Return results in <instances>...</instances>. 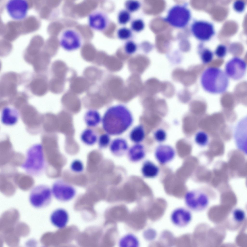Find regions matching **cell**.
<instances>
[{"label": "cell", "instance_id": "6da1fadb", "mask_svg": "<svg viewBox=\"0 0 247 247\" xmlns=\"http://www.w3.org/2000/svg\"><path fill=\"white\" fill-rule=\"evenodd\" d=\"M133 117L131 112L125 106L118 104L111 106L106 110L102 117V128L110 136L120 135L132 125Z\"/></svg>", "mask_w": 247, "mask_h": 247}, {"label": "cell", "instance_id": "7a4b0ae2", "mask_svg": "<svg viewBox=\"0 0 247 247\" xmlns=\"http://www.w3.org/2000/svg\"><path fill=\"white\" fill-rule=\"evenodd\" d=\"M200 82L206 92L213 94L223 93L227 90L229 83V78L220 68L210 67L202 73Z\"/></svg>", "mask_w": 247, "mask_h": 247}, {"label": "cell", "instance_id": "3957f363", "mask_svg": "<svg viewBox=\"0 0 247 247\" xmlns=\"http://www.w3.org/2000/svg\"><path fill=\"white\" fill-rule=\"evenodd\" d=\"M25 159L21 167L28 174L38 176L43 173L46 166V161L43 148L40 144L31 146L27 150Z\"/></svg>", "mask_w": 247, "mask_h": 247}, {"label": "cell", "instance_id": "277c9868", "mask_svg": "<svg viewBox=\"0 0 247 247\" xmlns=\"http://www.w3.org/2000/svg\"><path fill=\"white\" fill-rule=\"evenodd\" d=\"M58 39L60 46L68 51L81 48L84 42L83 36L80 31L76 28L71 27L62 29L59 34Z\"/></svg>", "mask_w": 247, "mask_h": 247}, {"label": "cell", "instance_id": "5b68a950", "mask_svg": "<svg viewBox=\"0 0 247 247\" xmlns=\"http://www.w3.org/2000/svg\"><path fill=\"white\" fill-rule=\"evenodd\" d=\"M191 16L190 10L186 6L177 5L170 8L164 19L172 26L182 28L187 25Z\"/></svg>", "mask_w": 247, "mask_h": 247}, {"label": "cell", "instance_id": "8992f818", "mask_svg": "<svg viewBox=\"0 0 247 247\" xmlns=\"http://www.w3.org/2000/svg\"><path fill=\"white\" fill-rule=\"evenodd\" d=\"M184 202L191 211L200 212L206 209L210 202L209 197L205 193L198 190L188 191L185 195Z\"/></svg>", "mask_w": 247, "mask_h": 247}, {"label": "cell", "instance_id": "52a82bcc", "mask_svg": "<svg viewBox=\"0 0 247 247\" xmlns=\"http://www.w3.org/2000/svg\"><path fill=\"white\" fill-rule=\"evenodd\" d=\"M52 195L51 188L48 186L43 184L38 185L31 190L29 195V201L35 207H45L51 202Z\"/></svg>", "mask_w": 247, "mask_h": 247}, {"label": "cell", "instance_id": "ba28073f", "mask_svg": "<svg viewBox=\"0 0 247 247\" xmlns=\"http://www.w3.org/2000/svg\"><path fill=\"white\" fill-rule=\"evenodd\" d=\"M191 29L193 36L203 42L210 40L215 34L213 24L206 21L195 20L192 24Z\"/></svg>", "mask_w": 247, "mask_h": 247}, {"label": "cell", "instance_id": "9c48e42d", "mask_svg": "<svg viewBox=\"0 0 247 247\" xmlns=\"http://www.w3.org/2000/svg\"><path fill=\"white\" fill-rule=\"evenodd\" d=\"M53 195L57 200L62 202L70 201L75 196L76 189L73 185L62 180L55 181L51 188Z\"/></svg>", "mask_w": 247, "mask_h": 247}, {"label": "cell", "instance_id": "30bf717a", "mask_svg": "<svg viewBox=\"0 0 247 247\" xmlns=\"http://www.w3.org/2000/svg\"><path fill=\"white\" fill-rule=\"evenodd\" d=\"M247 68V63L244 60L238 57H234L226 62L225 72L228 78L238 80L245 76Z\"/></svg>", "mask_w": 247, "mask_h": 247}, {"label": "cell", "instance_id": "8fae6325", "mask_svg": "<svg viewBox=\"0 0 247 247\" xmlns=\"http://www.w3.org/2000/svg\"><path fill=\"white\" fill-rule=\"evenodd\" d=\"M109 18L106 13L101 10H92L88 17V23L92 30L101 31L105 30L110 23Z\"/></svg>", "mask_w": 247, "mask_h": 247}, {"label": "cell", "instance_id": "7c38bea8", "mask_svg": "<svg viewBox=\"0 0 247 247\" xmlns=\"http://www.w3.org/2000/svg\"><path fill=\"white\" fill-rule=\"evenodd\" d=\"M6 8L10 17L13 19L19 20L26 16L28 8V4L24 0H10L6 5Z\"/></svg>", "mask_w": 247, "mask_h": 247}, {"label": "cell", "instance_id": "4fadbf2b", "mask_svg": "<svg viewBox=\"0 0 247 247\" xmlns=\"http://www.w3.org/2000/svg\"><path fill=\"white\" fill-rule=\"evenodd\" d=\"M192 218L191 211L188 208L179 207L173 210L170 215V219L172 224L179 228H184L187 226L191 222Z\"/></svg>", "mask_w": 247, "mask_h": 247}, {"label": "cell", "instance_id": "5bb4252c", "mask_svg": "<svg viewBox=\"0 0 247 247\" xmlns=\"http://www.w3.org/2000/svg\"><path fill=\"white\" fill-rule=\"evenodd\" d=\"M176 152L171 146L161 144L155 149L154 155L156 160L160 164L165 165L172 161L174 158Z\"/></svg>", "mask_w": 247, "mask_h": 247}, {"label": "cell", "instance_id": "9a60e30c", "mask_svg": "<svg viewBox=\"0 0 247 247\" xmlns=\"http://www.w3.org/2000/svg\"><path fill=\"white\" fill-rule=\"evenodd\" d=\"M247 118L239 122L234 133V138L237 147L245 153H247Z\"/></svg>", "mask_w": 247, "mask_h": 247}, {"label": "cell", "instance_id": "2e32d148", "mask_svg": "<svg viewBox=\"0 0 247 247\" xmlns=\"http://www.w3.org/2000/svg\"><path fill=\"white\" fill-rule=\"evenodd\" d=\"M69 218L68 214L67 211L61 208L54 211L50 216V220L52 223L59 228H62L66 226Z\"/></svg>", "mask_w": 247, "mask_h": 247}, {"label": "cell", "instance_id": "e0dca14e", "mask_svg": "<svg viewBox=\"0 0 247 247\" xmlns=\"http://www.w3.org/2000/svg\"><path fill=\"white\" fill-rule=\"evenodd\" d=\"M89 81L85 78L74 76L70 80V91L75 94H80L87 90L89 88Z\"/></svg>", "mask_w": 247, "mask_h": 247}, {"label": "cell", "instance_id": "ac0fdd59", "mask_svg": "<svg viewBox=\"0 0 247 247\" xmlns=\"http://www.w3.org/2000/svg\"><path fill=\"white\" fill-rule=\"evenodd\" d=\"M19 118L17 110L13 107L9 106L5 107L2 109L1 115L2 123L7 126H12L17 122Z\"/></svg>", "mask_w": 247, "mask_h": 247}, {"label": "cell", "instance_id": "d6986e66", "mask_svg": "<svg viewBox=\"0 0 247 247\" xmlns=\"http://www.w3.org/2000/svg\"><path fill=\"white\" fill-rule=\"evenodd\" d=\"M109 148L111 153L117 157L124 155L129 148L127 141L121 138H117L113 140L110 143Z\"/></svg>", "mask_w": 247, "mask_h": 247}, {"label": "cell", "instance_id": "ffe728a7", "mask_svg": "<svg viewBox=\"0 0 247 247\" xmlns=\"http://www.w3.org/2000/svg\"><path fill=\"white\" fill-rule=\"evenodd\" d=\"M192 76L189 70H185L180 68L174 69L172 74L173 80L180 82L185 87H188L191 84Z\"/></svg>", "mask_w": 247, "mask_h": 247}, {"label": "cell", "instance_id": "44dd1931", "mask_svg": "<svg viewBox=\"0 0 247 247\" xmlns=\"http://www.w3.org/2000/svg\"><path fill=\"white\" fill-rule=\"evenodd\" d=\"M146 155V151L143 145L135 144L129 148L127 156L129 160L134 163L139 162L143 159Z\"/></svg>", "mask_w": 247, "mask_h": 247}, {"label": "cell", "instance_id": "7402d4cb", "mask_svg": "<svg viewBox=\"0 0 247 247\" xmlns=\"http://www.w3.org/2000/svg\"><path fill=\"white\" fill-rule=\"evenodd\" d=\"M141 171L144 177L147 178H152L158 176L160 169L158 166L153 162L147 160L143 163Z\"/></svg>", "mask_w": 247, "mask_h": 247}, {"label": "cell", "instance_id": "603a6c76", "mask_svg": "<svg viewBox=\"0 0 247 247\" xmlns=\"http://www.w3.org/2000/svg\"><path fill=\"white\" fill-rule=\"evenodd\" d=\"M102 118L99 112L97 110L91 109L87 110L84 116V120L86 125L90 128L95 127L101 122Z\"/></svg>", "mask_w": 247, "mask_h": 247}, {"label": "cell", "instance_id": "cb8c5ba5", "mask_svg": "<svg viewBox=\"0 0 247 247\" xmlns=\"http://www.w3.org/2000/svg\"><path fill=\"white\" fill-rule=\"evenodd\" d=\"M52 70L54 77L65 81L68 69L66 64L61 61H57L54 63Z\"/></svg>", "mask_w": 247, "mask_h": 247}, {"label": "cell", "instance_id": "d4e9b609", "mask_svg": "<svg viewBox=\"0 0 247 247\" xmlns=\"http://www.w3.org/2000/svg\"><path fill=\"white\" fill-rule=\"evenodd\" d=\"M80 138L82 142L89 146L95 144L97 141L98 137L95 132L90 128L84 130L81 133Z\"/></svg>", "mask_w": 247, "mask_h": 247}, {"label": "cell", "instance_id": "484cf974", "mask_svg": "<svg viewBox=\"0 0 247 247\" xmlns=\"http://www.w3.org/2000/svg\"><path fill=\"white\" fill-rule=\"evenodd\" d=\"M198 52L201 61L204 64L210 63L213 59L214 53L203 43L198 45Z\"/></svg>", "mask_w": 247, "mask_h": 247}, {"label": "cell", "instance_id": "4316f807", "mask_svg": "<svg viewBox=\"0 0 247 247\" xmlns=\"http://www.w3.org/2000/svg\"><path fill=\"white\" fill-rule=\"evenodd\" d=\"M145 137L144 128L141 125H139L134 127L129 134L130 139L135 144L140 143L143 141Z\"/></svg>", "mask_w": 247, "mask_h": 247}, {"label": "cell", "instance_id": "83f0119b", "mask_svg": "<svg viewBox=\"0 0 247 247\" xmlns=\"http://www.w3.org/2000/svg\"><path fill=\"white\" fill-rule=\"evenodd\" d=\"M65 81L55 77L52 79L50 82V88L54 93H59L64 90Z\"/></svg>", "mask_w": 247, "mask_h": 247}, {"label": "cell", "instance_id": "f1b7e54d", "mask_svg": "<svg viewBox=\"0 0 247 247\" xmlns=\"http://www.w3.org/2000/svg\"><path fill=\"white\" fill-rule=\"evenodd\" d=\"M231 214V220L235 223L240 224L242 223L245 219V213L240 208H237L234 209Z\"/></svg>", "mask_w": 247, "mask_h": 247}, {"label": "cell", "instance_id": "f546056e", "mask_svg": "<svg viewBox=\"0 0 247 247\" xmlns=\"http://www.w3.org/2000/svg\"><path fill=\"white\" fill-rule=\"evenodd\" d=\"M70 168L71 171L74 173L79 174L82 172L84 169L83 163L81 160L76 159L71 162Z\"/></svg>", "mask_w": 247, "mask_h": 247}, {"label": "cell", "instance_id": "4dcf8cb0", "mask_svg": "<svg viewBox=\"0 0 247 247\" xmlns=\"http://www.w3.org/2000/svg\"><path fill=\"white\" fill-rule=\"evenodd\" d=\"M130 13L126 9L120 10L118 12L117 20L118 23L121 25H125L130 20Z\"/></svg>", "mask_w": 247, "mask_h": 247}, {"label": "cell", "instance_id": "1f68e13d", "mask_svg": "<svg viewBox=\"0 0 247 247\" xmlns=\"http://www.w3.org/2000/svg\"><path fill=\"white\" fill-rule=\"evenodd\" d=\"M125 9L130 13H133L137 11L140 8L141 4L137 0H128L124 3Z\"/></svg>", "mask_w": 247, "mask_h": 247}, {"label": "cell", "instance_id": "d6a6232c", "mask_svg": "<svg viewBox=\"0 0 247 247\" xmlns=\"http://www.w3.org/2000/svg\"><path fill=\"white\" fill-rule=\"evenodd\" d=\"M132 30L126 27H122L119 28L117 32L118 38L122 40H127L130 38L132 35Z\"/></svg>", "mask_w": 247, "mask_h": 247}, {"label": "cell", "instance_id": "836d02e7", "mask_svg": "<svg viewBox=\"0 0 247 247\" xmlns=\"http://www.w3.org/2000/svg\"><path fill=\"white\" fill-rule=\"evenodd\" d=\"M208 137L205 132L200 131L196 134L195 137L196 143L198 145L201 146L206 145L208 142Z\"/></svg>", "mask_w": 247, "mask_h": 247}, {"label": "cell", "instance_id": "e575fe53", "mask_svg": "<svg viewBox=\"0 0 247 247\" xmlns=\"http://www.w3.org/2000/svg\"><path fill=\"white\" fill-rule=\"evenodd\" d=\"M110 136L106 133L101 134L98 137L97 142L100 148L104 149L109 146L111 142Z\"/></svg>", "mask_w": 247, "mask_h": 247}, {"label": "cell", "instance_id": "d590c367", "mask_svg": "<svg viewBox=\"0 0 247 247\" xmlns=\"http://www.w3.org/2000/svg\"><path fill=\"white\" fill-rule=\"evenodd\" d=\"M144 22L141 19H135L131 23L130 27L131 30L136 32H141L144 29Z\"/></svg>", "mask_w": 247, "mask_h": 247}, {"label": "cell", "instance_id": "8d00e7d4", "mask_svg": "<svg viewBox=\"0 0 247 247\" xmlns=\"http://www.w3.org/2000/svg\"><path fill=\"white\" fill-rule=\"evenodd\" d=\"M137 45L136 43L131 40L127 41L124 45V50L126 53L128 55H132L136 51Z\"/></svg>", "mask_w": 247, "mask_h": 247}, {"label": "cell", "instance_id": "74e56055", "mask_svg": "<svg viewBox=\"0 0 247 247\" xmlns=\"http://www.w3.org/2000/svg\"><path fill=\"white\" fill-rule=\"evenodd\" d=\"M227 52V49L226 46L224 44H221L217 46L214 54L217 57L222 58L226 56Z\"/></svg>", "mask_w": 247, "mask_h": 247}, {"label": "cell", "instance_id": "f35d334b", "mask_svg": "<svg viewBox=\"0 0 247 247\" xmlns=\"http://www.w3.org/2000/svg\"><path fill=\"white\" fill-rule=\"evenodd\" d=\"M154 137L155 140L159 143L164 142L167 137V134L165 130L163 129H159L154 132Z\"/></svg>", "mask_w": 247, "mask_h": 247}, {"label": "cell", "instance_id": "ab89813d", "mask_svg": "<svg viewBox=\"0 0 247 247\" xmlns=\"http://www.w3.org/2000/svg\"><path fill=\"white\" fill-rule=\"evenodd\" d=\"M245 2L241 0H235L233 5V7L234 10L238 13L243 12L245 9Z\"/></svg>", "mask_w": 247, "mask_h": 247}, {"label": "cell", "instance_id": "60d3db41", "mask_svg": "<svg viewBox=\"0 0 247 247\" xmlns=\"http://www.w3.org/2000/svg\"><path fill=\"white\" fill-rule=\"evenodd\" d=\"M175 92V89L174 86L170 82L166 81V88L162 93L165 95L171 96Z\"/></svg>", "mask_w": 247, "mask_h": 247}]
</instances>
